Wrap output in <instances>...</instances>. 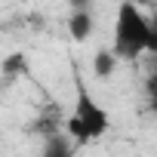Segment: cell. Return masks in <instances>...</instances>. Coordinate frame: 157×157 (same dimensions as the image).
Wrapping results in <instances>:
<instances>
[{
	"label": "cell",
	"mask_w": 157,
	"mask_h": 157,
	"mask_svg": "<svg viewBox=\"0 0 157 157\" xmlns=\"http://www.w3.org/2000/svg\"><path fill=\"white\" fill-rule=\"evenodd\" d=\"M93 31H96V16H93V10H71V16H68V34H71L77 43L90 40Z\"/></svg>",
	"instance_id": "cell-3"
},
{
	"label": "cell",
	"mask_w": 157,
	"mask_h": 157,
	"mask_svg": "<svg viewBox=\"0 0 157 157\" xmlns=\"http://www.w3.org/2000/svg\"><path fill=\"white\" fill-rule=\"evenodd\" d=\"M117 62H120L117 52H114L111 46H102V49L93 56V74L99 77V80H108V77L117 71Z\"/></svg>",
	"instance_id": "cell-5"
},
{
	"label": "cell",
	"mask_w": 157,
	"mask_h": 157,
	"mask_svg": "<svg viewBox=\"0 0 157 157\" xmlns=\"http://www.w3.org/2000/svg\"><path fill=\"white\" fill-rule=\"evenodd\" d=\"M148 111L157 117V93H154V96H148Z\"/></svg>",
	"instance_id": "cell-9"
},
{
	"label": "cell",
	"mask_w": 157,
	"mask_h": 157,
	"mask_svg": "<svg viewBox=\"0 0 157 157\" xmlns=\"http://www.w3.org/2000/svg\"><path fill=\"white\" fill-rule=\"evenodd\" d=\"M151 28H154V31H157V16H151Z\"/></svg>",
	"instance_id": "cell-10"
},
{
	"label": "cell",
	"mask_w": 157,
	"mask_h": 157,
	"mask_svg": "<svg viewBox=\"0 0 157 157\" xmlns=\"http://www.w3.org/2000/svg\"><path fill=\"white\" fill-rule=\"evenodd\" d=\"M0 71H3L6 77L25 74V71H28V56H25V52H10V56L3 59V65H0Z\"/></svg>",
	"instance_id": "cell-6"
},
{
	"label": "cell",
	"mask_w": 157,
	"mask_h": 157,
	"mask_svg": "<svg viewBox=\"0 0 157 157\" xmlns=\"http://www.w3.org/2000/svg\"><path fill=\"white\" fill-rule=\"evenodd\" d=\"M148 37H151V19L139 10V3H123L117 6L114 13V40H111V49L117 52V59L123 62H132L139 56L148 52Z\"/></svg>",
	"instance_id": "cell-2"
},
{
	"label": "cell",
	"mask_w": 157,
	"mask_h": 157,
	"mask_svg": "<svg viewBox=\"0 0 157 157\" xmlns=\"http://www.w3.org/2000/svg\"><path fill=\"white\" fill-rule=\"evenodd\" d=\"M145 90H148V96H154V93H157V68L151 71V77H148V83H145Z\"/></svg>",
	"instance_id": "cell-7"
},
{
	"label": "cell",
	"mask_w": 157,
	"mask_h": 157,
	"mask_svg": "<svg viewBox=\"0 0 157 157\" xmlns=\"http://www.w3.org/2000/svg\"><path fill=\"white\" fill-rule=\"evenodd\" d=\"M40 157H74V139L68 132H52L43 142Z\"/></svg>",
	"instance_id": "cell-4"
},
{
	"label": "cell",
	"mask_w": 157,
	"mask_h": 157,
	"mask_svg": "<svg viewBox=\"0 0 157 157\" xmlns=\"http://www.w3.org/2000/svg\"><path fill=\"white\" fill-rule=\"evenodd\" d=\"M71 10H93V0H68Z\"/></svg>",
	"instance_id": "cell-8"
},
{
	"label": "cell",
	"mask_w": 157,
	"mask_h": 157,
	"mask_svg": "<svg viewBox=\"0 0 157 157\" xmlns=\"http://www.w3.org/2000/svg\"><path fill=\"white\" fill-rule=\"evenodd\" d=\"M74 111H71V117H68V123H65V132L74 139V145H90V142H96V139H102L105 132H108V126H111V117H108V111L90 96V90L83 86V80H80V74L74 71Z\"/></svg>",
	"instance_id": "cell-1"
},
{
	"label": "cell",
	"mask_w": 157,
	"mask_h": 157,
	"mask_svg": "<svg viewBox=\"0 0 157 157\" xmlns=\"http://www.w3.org/2000/svg\"><path fill=\"white\" fill-rule=\"evenodd\" d=\"M129 3H139V6H142V3H148V0H129Z\"/></svg>",
	"instance_id": "cell-11"
}]
</instances>
